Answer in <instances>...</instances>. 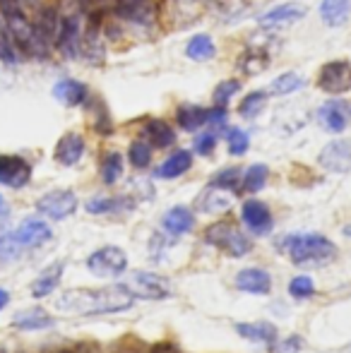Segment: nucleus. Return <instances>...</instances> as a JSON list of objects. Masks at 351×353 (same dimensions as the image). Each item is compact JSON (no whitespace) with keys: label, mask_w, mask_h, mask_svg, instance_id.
Segmentation results:
<instances>
[{"label":"nucleus","mask_w":351,"mask_h":353,"mask_svg":"<svg viewBox=\"0 0 351 353\" xmlns=\"http://www.w3.org/2000/svg\"><path fill=\"white\" fill-rule=\"evenodd\" d=\"M132 305V296L123 286H106V288H77L61 296L58 307L77 315H108V312H121Z\"/></svg>","instance_id":"1"},{"label":"nucleus","mask_w":351,"mask_h":353,"mask_svg":"<svg viewBox=\"0 0 351 353\" xmlns=\"http://www.w3.org/2000/svg\"><path fill=\"white\" fill-rule=\"evenodd\" d=\"M0 17H3L5 27H8L10 37H12L14 46L19 48V53H27V56H37V58L48 56L51 43L39 34L37 24L24 14L22 5L17 0H0Z\"/></svg>","instance_id":"2"},{"label":"nucleus","mask_w":351,"mask_h":353,"mask_svg":"<svg viewBox=\"0 0 351 353\" xmlns=\"http://www.w3.org/2000/svg\"><path fill=\"white\" fill-rule=\"evenodd\" d=\"M286 252L294 260V265L315 267L332 260L337 255V248L320 233H299V236L286 238Z\"/></svg>","instance_id":"3"},{"label":"nucleus","mask_w":351,"mask_h":353,"mask_svg":"<svg viewBox=\"0 0 351 353\" xmlns=\"http://www.w3.org/2000/svg\"><path fill=\"white\" fill-rule=\"evenodd\" d=\"M205 241L210 243V245L224 250L226 255H231V257H243L245 252L250 250L248 238H245L239 228L231 226V223H226V221L224 223H212L205 233Z\"/></svg>","instance_id":"4"},{"label":"nucleus","mask_w":351,"mask_h":353,"mask_svg":"<svg viewBox=\"0 0 351 353\" xmlns=\"http://www.w3.org/2000/svg\"><path fill=\"white\" fill-rule=\"evenodd\" d=\"M123 286L128 288L132 298H145V301H161L171 293V286L164 276L152 274V272H132Z\"/></svg>","instance_id":"5"},{"label":"nucleus","mask_w":351,"mask_h":353,"mask_svg":"<svg viewBox=\"0 0 351 353\" xmlns=\"http://www.w3.org/2000/svg\"><path fill=\"white\" fill-rule=\"evenodd\" d=\"M128 267V255L116 245L99 248L97 252L87 257V270L97 276L103 279H113V276H121Z\"/></svg>","instance_id":"6"},{"label":"nucleus","mask_w":351,"mask_h":353,"mask_svg":"<svg viewBox=\"0 0 351 353\" xmlns=\"http://www.w3.org/2000/svg\"><path fill=\"white\" fill-rule=\"evenodd\" d=\"M318 87L325 94H332V97L351 92V63L349 61L325 63L318 72Z\"/></svg>","instance_id":"7"},{"label":"nucleus","mask_w":351,"mask_h":353,"mask_svg":"<svg viewBox=\"0 0 351 353\" xmlns=\"http://www.w3.org/2000/svg\"><path fill=\"white\" fill-rule=\"evenodd\" d=\"M37 210L41 214H46L48 219H68L70 214H75L77 210V197L72 190H53L46 192L41 200L37 202Z\"/></svg>","instance_id":"8"},{"label":"nucleus","mask_w":351,"mask_h":353,"mask_svg":"<svg viewBox=\"0 0 351 353\" xmlns=\"http://www.w3.org/2000/svg\"><path fill=\"white\" fill-rule=\"evenodd\" d=\"M315 121L320 123L323 130L332 132V135H339V132H344L349 125V106L344 101H339V99H330V101H325L323 106L318 108Z\"/></svg>","instance_id":"9"},{"label":"nucleus","mask_w":351,"mask_h":353,"mask_svg":"<svg viewBox=\"0 0 351 353\" xmlns=\"http://www.w3.org/2000/svg\"><path fill=\"white\" fill-rule=\"evenodd\" d=\"M320 166L330 173H347L351 171V142L347 140H334L325 144L323 152L318 157Z\"/></svg>","instance_id":"10"},{"label":"nucleus","mask_w":351,"mask_h":353,"mask_svg":"<svg viewBox=\"0 0 351 353\" xmlns=\"http://www.w3.org/2000/svg\"><path fill=\"white\" fill-rule=\"evenodd\" d=\"M32 178V166L22 157L0 154V183L8 188H24Z\"/></svg>","instance_id":"11"},{"label":"nucleus","mask_w":351,"mask_h":353,"mask_svg":"<svg viewBox=\"0 0 351 353\" xmlns=\"http://www.w3.org/2000/svg\"><path fill=\"white\" fill-rule=\"evenodd\" d=\"M305 5L301 3H281L277 8H272L270 12H265L263 17L258 19V24L263 29H279V27H286V24H294L299 19L305 17Z\"/></svg>","instance_id":"12"},{"label":"nucleus","mask_w":351,"mask_h":353,"mask_svg":"<svg viewBox=\"0 0 351 353\" xmlns=\"http://www.w3.org/2000/svg\"><path fill=\"white\" fill-rule=\"evenodd\" d=\"M12 236L17 238L19 248L24 250V248H39L46 241H51L53 231L46 221H41V219H27V221H22L17 228H14Z\"/></svg>","instance_id":"13"},{"label":"nucleus","mask_w":351,"mask_h":353,"mask_svg":"<svg viewBox=\"0 0 351 353\" xmlns=\"http://www.w3.org/2000/svg\"><path fill=\"white\" fill-rule=\"evenodd\" d=\"M241 216H243V223L255 236H265V233L272 231V212L265 202L248 200L243 205V210H241Z\"/></svg>","instance_id":"14"},{"label":"nucleus","mask_w":351,"mask_h":353,"mask_svg":"<svg viewBox=\"0 0 351 353\" xmlns=\"http://www.w3.org/2000/svg\"><path fill=\"white\" fill-rule=\"evenodd\" d=\"M118 17L132 24H152L154 22V5L152 0H116Z\"/></svg>","instance_id":"15"},{"label":"nucleus","mask_w":351,"mask_h":353,"mask_svg":"<svg viewBox=\"0 0 351 353\" xmlns=\"http://www.w3.org/2000/svg\"><path fill=\"white\" fill-rule=\"evenodd\" d=\"M85 154V140L77 132H68L56 144V161L63 166H75Z\"/></svg>","instance_id":"16"},{"label":"nucleus","mask_w":351,"mask_h":353,"mask_svg":"<svg viewBox=\"0 0 351 353\" xmlns=\"http://www.w3.org/2000/svg\"><path fill=\"white\" fill-rule=\"evenodd\" d=\"M87 87L77 79H61L53 87V97L63 103V106H82L87 101Z\"/></svg>","instance_id":"17"},{"label":"nucleus","mask_w":351,"mask_h":353,"mask_svg":"<svg viewBox=\"0 0 351 353\" xmlns=\"http://www.w3.org/2000/svg\"><path fill=\"white\" fill-rule=\"evenodd\" d=\"M236 286L245 293H258V296H265V293H270V288H272V276L267 274L265 270H255L253 267V270L239 272V276H236Z\"/></svg>","instance_id":"18"},{"label":"nucleus","mask_w":351,"mask_h":353,"mask_svg":"<svg viewBox=\"0 0 351 353\" xmlns=\"http://www.w3.org/2000/svg\"><path fill=\"white\" fill-rule=\"evenodd\" d=\"M161 226H164V231L171 233V236H183V233L192 231L195 216H192V212L188 210V207H174V210H169L164 214Z\"/></svg>","instance_id":"19"},{"label":"nucleus","mask_w":351,"mask_h":353,"mask_svg":"<svg viewBox=\"0 0 351 353\" xmlns=\"http://www.w3.org/2000/svg\"><path fill=\"white\" fill-rule=\"evenodd\" d=\"M145 140L150 142L152 147L166 149L176 142V132H174V128L166 121H161V118H150V121L145 123Z\"/></svg>","instance_id":"20"},{"label":"nucleus","mask_w":351,"mask_h":353,"mask_svg":"<svg viewBox=\"0 0 351 353\" xmlns=\"http://www.w3.org/2000/svg\"><path fill=\"white\" fill-rule=\"evenodd\" d=\"M236 332H239L243 339L255 341V344H274L279 332L272 322H248V325H236Z\"/></svg>","instance_id":"21"},{"label":"nucleus","mask_w":351,"mask_h":353,"mask_svg":"<svg viewBox=\"0 0 351 353\" xmlns=\"http://www.w3.org/2000/svg\"><path fill=\"white\" fill-rule=\"evenodd\" d=\"M351 14V0H323L320 3V19L328 27H342Z\"/></svg>","instance_id":"22"},{"label":"nucleus","mask_w":351,"mask_h":353,"mask_svg":"<svg viewBox=\"0 0 351 353\" xmlns=\"http://www.w3.org/2000/svg\"><path fill=\"white\" fill-rule=\"evenodd\" d=\"M192 166V154L188 149H181V152H174L159 168H157V178H164V181H171V178L183 176L185 171H190Z\"/></svg>","instance_id":"23"},{"label":"nucleus","mask_w":351,"mask_h":353,"mask_svg":"<svg viewBox=\"0 0 351 353\" xmlns=\"http://www.w3.org/2000/svg\"><path fill=\"white\" fill-rule=\"evenodd\" d=\"M12 327H17V330H24V332L48 330V327H53V317L48 315L46 310H41V307H32V310L19 312V315L12 320Z\"/></svg>","instance_id":"24"},{"label":"nucleus","mask_w":351,"mask_h":353,"mask_svg":"<svg viewBox=\"0 0 351 353\" xmlns=\"http://www.w3.org/2000/svg\"><path fill=\"white\" fill-rule=\"evenodd\" d=\"M176 121L183 130L195 132V130H200L202 125H207V108L195 106V103H185V106L178 108Z\"/></svg>","instance_id":"25"},{"label":"nucleus","mask_w":351,"mask_h":353,"mask_svg":"<svg viewBox=\"0 0 351 353\" xmlns=\"http://www.w3.org/2000/svg\"><path fill=\"white\" fill-rule=\"evenodd\" d=\"M63 270H66V267H63V262H58V265L48 267V270L43 272V274L39 276L37 281L32 283L34 298H43V296H48V293L56 291L58 281H61V276H63Z\"/></svg>","instance_id":"26"},{"label":"nucleus","mask_w":351,"mask_h":353,"mask_svg":"<svg viewBox=\"0 0 351 353\" xmlns=\"http://www.w3.org/2000/svg\"><path fill=\"white\" fill-rule=\"evenodd\" d=\"M217 48H214V41H212V37H207V34H197V37H192L190 41H188L185 46V56L190 58V61H210V58H214Z\"/></svg>","instance_id":"27"},{"label":"nucleus","mask_w":351,"mask_h":353,"mask_svg":"<svg viewBox=\"0 0 351 353\" xmlns=\"http://www.w3.org/2000/svg\"><path fill=\"white\" fill-rule=\"evenodd\" d=\"M231 207V197L224 195V190L221 188H214L212 185V190H207L205 195L197 200V210L207 212V214H214V212H224Z\"/></svg>","instance_id":"28"},{"label":"nucleus","mask_w":351,"mask_h":353,"mask_svg":"<svg viewBox=\"0 0 351 353\" xmlns=\"http://www.w3.org/2000/svg\"><path fill=\"white\" fill-rule=\"evenodd\" d=\"M267 176H270V168L265 163H253L248 171L241 176V183H243V190L245 192H258L265 188Z\"/></svg>","instance_id":"29"},{"label":"nucleus","mask_w":351,"mask_h":353,"mask_svg":"<svg viewBox=\"0 0 351 353\" xmlns=\"http://www.w3.org/2000/svg\"><path fill=\"white\" fill-rule=\"evenodd\" d=\"M19 58H22V53L14 46L12 37H10L8 27H5L3 17H0V61H3L5 65H17Z\"/></svg>","instance_id":"30"},{"label":"nucleus","mask_w":351,"mask_h":353,"mask_svg":"<svg viewBox=\"0 0 351 353\" xmlns=\"http://www.w3.org/2000/svg\"><path fill=\"white\" fill-rule=\"evenodd\" d=\"M305 84V79L301 77V74H296V72H284V74H279V77L272 82V87H270V92L272 94H277V97H286V94H294V92H299L301 87Z\"/></svg>","instance_id":"31"},{"label":"nucleus","mask_w":351,"mask_h":353,"mask_svg":"<svg viewBox=\"0 0 351 353\" xmlns=\"http://www.w3.org/2000/svg\"><path fill=\"white\" fill-rule=\"evenodd\" d=\"M123 176V157L118 152H108L101 161V181L106 185H113Z\"/></svg>","instance_id":"32"},{"label":"nucleus","mask_w":351,"mask_h":353,"mask_svg":"<svg viewBox=\"0 0 351 353\" xmlns=\"http://www.w3.org/2000/svg\"><path fill=\"white\" fill-rule=\"evenodd\" d=\"M128 159L135 168H147L152 161V144L142 137V140H135L128 149Z\"/></svg>","instance_id":"33"},{"label":"nucleus","mask_w":351,"mask_h":353,"mask_svg":"<svg viewBox=\"0 0 351 353\" xmlns=\"http://www.w3.org/2000/svg\"><path fill=\"white\" fill-rule=\"evenodd\" d=\"M267 103V92H250L243 101L239 103V113L243 118H255Z\"/></svg>","instance_id":"34"},{"label":"nucleus","mask_w":351,"mask_h":353,"mask_svg":"<svg viewBox=\"0 0 351 353\" xmlns=\"http://www.w3.org/2000/svg\"><path fill=\"white\" fill-rule=\"evenodd\" d=\"M226 144H229L231 157H243L250 147V137H248V132L241 130V128H231V130L226 132Z\"/></svg>","instance_id":"35"},{"label":"nucleus","mask_w":351,"mask_h":353,"mask_svg":"<svg viewBox=\"0 0 351 353\" xmlns=\"http://www.w3.org/2000/svg\"><path fill=\"white\" fill-rule=\"evenodd\" d=\"M126 200L123 197H94V200L87 202V212L89 214H111L123 210Z\"/></svg>","instance_id":"36"},{"label":"nucleus","mask_w":351,"mask_h":353,"mask_svg":"<svg viewBox=\"0 0 351 353\" xmlns=\"http://www.w3.org/2000/svg\"><path fill=\"white\" fill-rule=\"evenodd\" d=\"M19 252H22V248H19L17 238L12 236V231L0 233V262H12Z\"/></svg>","instance_id":"37"},{"label":"nucleus","mask_w":351,"mask_h":353,"mask_svg":"<svg viewBox=\"0 0 351 353\" xmlns=\"http://www.w3.org/2000/svg\"><path fill=\"white\" fill-rule=\"evenodd\" d=\"M239 183H241L239 168H224V171H219L212 178V185L221 188V190H239Z\"/></svg>","instance_id":"38"},{"label":"nucleus","mask_w":351,"mask_h":353,"mask_svg":"<svg viewBox=\"0 0 351 353\" xmlns=\"http://www.w3.org/2000/svg\"><path fill=\"white\" fill-rule=\"evenodd\" d=\"M239 89H241L239 79H224V82H219V87L214 89V103L226 106V103H229V99L234 97V94H239Z\"/></svg>","instance_id":"39"},{"label":"nucleus","mask_w":351,"mask_h":353,"mask_svg":"<svg viewBox=\"0 0 351 353\" xmlns=\"http://www.w3.org/2000/svg\"><path fill=\"white\" fill-rule=\"evenodd\" d=\"M289 293L294 298H310L315 293V286L308 276H296V279H291L289 283Z\"/></svg>","instance_id":"40"},{"label":"nucleus","mask_w":351,"mask_h":353,"mask_svg":"<svg viewBox=\"0 0 351 353\" xmlns=\"http://www.w3.org/2000/svg\"><path fill=\"white\" fill-rule=\"evenodd\" d=\"M217 147V135L214 132H202V135L195 137V152L200 157H210Z\"/></svg>","instance_id":"41"},{"label":"nucleus","mask_w":351,"mask_h":353,"mask_svg":"<svg viewBox=\"0 0 351 353\" xmlns=\"http://www.w3.org/2000/svg\"><path fill=\"white\" fill-rule=\"evenodd\" d=\"M301 346H303L301 336H289V341L281 346V351H284V353H294V351H301Z\"/></svg>","instance_id":"42"},{"label":"nucleus","mask_w":351,"mask_h":353,"mask_svg":"<svg viewBox=\"0 0 351 353\" xmlns=\"http://www.w3.org/2000/svg\"><path fill=\"white\" fill-rule=\"evenodd\" d=\"M8 214H10V205H8V200L0 195V219H5Z\"/></svg>","instance_id":"43"},{"label":"nucleus","mask_w":351,"mask_h":353,"mask_svg":"<svg viewBox=\"0 0 351 353\" xmlns=\"http://www.w3.org/2000/svg\"><path fill=\"white\" fill-rule=\"evenodd\" d=\"M8 303H10V293L5 291V288H0V310H3Z\"/></svg>","instance_id":"44"}]
</instances>
